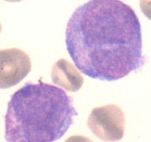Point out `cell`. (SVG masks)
<instances>
[{"label": "cell", "mask_w": 151, "mask_h": 142, "mask_svg": "<svg viewBox=\"0 0 151 142\" xmlns=\"http://www.w3.org/2000/svg\"><path fill=\"white\" fill-rule=\"evenodd\" d=\"M66 45L82 73L113 81L145 64L141 25L134 9L118 0H93L68 21Z\"/></svg>", "instance_id": "6da1fadb"}, {"label": "cell", "mask_w": 151, "mask_h": 142, "mask_svg": "<svg viewBox=\"0 0 151 142\" xmlns=\"http://www.w3.org/2000/svg\"><path fill=\"white\" fill-rule=\"evenodd\" d=\"M78 115L73 99L59 87L28 82L12 95L4 116L7 142H55Z\"/></svg>", "instance_id": "7a4b0ae2"}, {"label": "cell", "mask_w": 151, "mask_h": 142, "mask_svg": "<svg viewBox=\"0 0 151 142\" xmlns=\"http://www.w3.org/2000/svg\"><path fill=\"white\" fill-rule=\"evenodd\" d=\"M91 133L104 141H117L123 138L125 116L117 105L96 107L91 110L87 121Z\"/></svg>", "instance_id": "3957f363"}, {"label": "cell", "mask_w": 151, "mask_h": 142, "mask_svg": "<svg viewBox=\"0 0 151 142\" xmlns=\"http://www.w3.org/2000/svg\"><path fill=\"white\" fill-rule=\"evenodd\" d=\"M29 56L17 48L0 50V89L13 87L30 72Z\"/></svg>", "instance_id": "277c9868"}, {"label": "cell", "mask_w": 151, "mask_h": 142, "mask_svg": "<svg viewBox=\"0 0 151 142\" xmlns=\"http://www.w3.org/2000/svg\"><path fill=\"white\" fill-rule=\"evenodd\" d=\"M52 80L56 85L69 92H77L84 82L83 77L66 59H60L53 65Z\"/></svg>", "instance_id": "5b68a950"}, {"label": "cell", "mask_w": 151, "mask_h": 142, "mask_svg": "<svg viewBox=\"0 0 151 142\" xmlns=\"http://www.w3.org/2000/svg\"><path fill=\"white\" fill-rule=\"evenodd\" d=\"M139 4L142 13L151 20V1H140Z\"/></svg>", "instance_id": "8992f818"}, {"label": "cell", "mask_w": 151, "mask_h": 142, "mask_svg": "<svg viewBox=\"0 0 151 142\" xmlns=\"http://www.w3.org/2000/svg\"><path fill=\"white\" fill-rule=\"evenodd\" d=\"M65 142H94L88 137L84 135H72L68 138Z\"/></svg>", "instance_id": "52a82bcc"}, {"label": "cell", "mask_w": 151, "mask_h": 142, "mask_svg": "<svg viewBox=\"0 0 151 142\" xmlns=\"http://www.w3.org/2000/svg\"><path fill=\"white\" fill-rule=\"evenodd\" d=\"M1 23H0V32H1Z\"/></svg>", "instance_id": "ba28073f"}]
</instances>
